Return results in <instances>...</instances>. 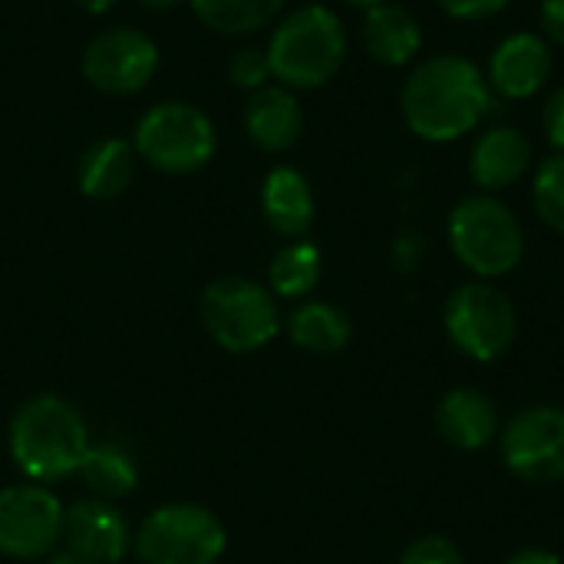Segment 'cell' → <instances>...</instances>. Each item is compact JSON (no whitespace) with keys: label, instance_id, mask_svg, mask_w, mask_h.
I'll return each mask as SVG.
<instances>
[{"label":"cell","instance_id":"6da1fadb","mask_svg":"<svg viewBox=\"0 0 564 564\" xmlns=\"http://www.w3.org/2000/svg\"><path fill=\"white\" fill-rule=\"evenodd\" d=\"M403 119L423 142H456L482 126L492 109L486 73L459 53H436L403 83Z\"/></svg>","mask_w":564,"mask_h":564},{"label":"cell","instance_id":"7a4b0ae2","mask_svg":"<svg viewBox=\"0 0 564 564\" xmlns=\"http://www.w3.org/2000/svg\"><path fill=\"white\" fill-rule=\"evenodd\" d=\"M7 446L13 466L26 476V482L50 486L76 476L93 443L83 413L69 400L56 393H40L20 403V410L13 413Z\"/></svg>","mask_w":564,"mask_h":564},{"label":"cell","instance_id":"3957f363","mask_svg":"<svg viewBox=\"0 0 564 564\" xmlns=\"http://www.w3.org/2000/svg\"><path fill=\"white\" fill-rule=\"evenodd\" d=\"M271 76L288 89H317L330 83L347 59V30L324 3H304L278 20L268 46Z\"/></svg>","mask_w":564,"mask_h":564},{"label":"cell","instance_id":"277c9868","mask_svg":"<svg viewBox=\"0 0 564 564\" xmlns=\"http://www.w3.org/2000/svg\"><path fill=\"white\" fill-rule=\"evenodd\" d=\"M449 248L456 261L479 281H496L512 274L525 254V231L516 212L492 195L463 198L446 221Z\"/></svg>","mask_w":564,"mask_h":564},{"label":"cell","instance_id":"5b68a950","mask_svg":"<svg viewBox=\"0 0 564 564\" xmlns=\"http://www.w3.org/2000/svg\"><path fill=\"white\" fill-rule=\"evenodd\" d=\"M135 155L162 175H192L218 149V129L205 109L185 99H165L142 112L132 132Z\"/></svg>","mask_w":564,"mask_h":564},{"label":"cell","instance_id":"8992f818","mask_svg":"<svg viewBox=\"0 0 564 564\" xmlns=\"http://www.w3.org/2000/svg\"><path fill=\"white\" fill-rule=\"evenodd\" d=\"M198 311L208 337L228 354H254L284 327L278 297L264 284L241 274L212 281L202 291Z\"/></svg>","mask_w":564,"mask_h":564},{"label":"cell","instance_id":"52a82bcc","mask_svg":"<svg viewBox=\"0 0 564 564\" xmlns=\"http://www.w3.org/2000/svg\"><path fill=\"white\" fill-rule=\"evenodd\" d=\"M132 549L142 564H218L228 549V532L212 509L169 502L142 519Z\"/></svg>","mask_w":564,"mask_h":564},{"label":"cell","instance_id":"ba28073f","mask_svg":"<svg viewBox=\"0 0 564 564\" xmlns=\"http://www.w3.org/2000/svg\"><path fill=\"white\" fill-rule=\"evenodd\" d=\"M443 324L453 347L479 364L506 357L519 337L516 304L492 281H469L456 288L446 301Z\"/></svg>","mask_w":564,"mask_h":564},{"label":"cell","instance_id":"9c48e42d","mask_svg":"<svg viewBox=\"0 0 564 564\" xmlns=\"http://www.w3.org/2000/svg\"><path fill=\"white\" fill-rule=\"evenodd\" d=\"M83 79L102 96L142 93L159 69V43L135 26L99 30L79 59Z\"/></svg>","mask_w":564,"mask_h":564},{"label":"cell","instance_id":"30bf717a","mask_svg":"<svg viewBox=\"0 0 564 564\" xmlns=\"http://www.w3.org/2000/svg\"><path fill=\"white\" fill-rule=\"evenodd\" d=\"M63 502L40 482L0 489V555L36 562L63 542Z\"/></svg>","mask_w":564,"mask_h":564},{"label":"cell","instance_id":"8fae6325","mask_svg":"<svg viewBox=\"0 0 564 564\" xmlns=\"http://www.w3.org/2000/svg\"><path fill=\"white\" fill-rule=\"evenodd\" d=\"M502 463L529 486H555L564 479V410L525 406L502 430Z\"/></svg>","mask_w":564,"mask_h":564},{"label":"cell","instance_id":"7c38bea8","mask_svg":"<svg viewBox=\"0 0 564 564\" xmlns=\"http://www.w3.org/2000/svg\"><path fill=\"white\" fill-rule=\"evenodd\" d=\"M129 519L106 499H79L63 516V545L96 564H119L132 549Z\"/></svg>","mask_w":564,"mask_h":564},{"label":"cell","instance_id":"4fadbf2b","mask_svg":"<svg viewBox=\"0 0 564 564\" xmlns=\"http://www.w3.org/2000/svg\"><path fill=\"white\" fill-rule=\"evenodd\" d=\"M552 76V46L542 33H509L489 56V89L502 99H532Z\"/></svg>","mask_w":564,"mask_h":564},{"label":"cell","instance_id":"5bb4252c","mask_svg":"<svg viewBox=\"0 0 564 564\" xmlns=\"http://www.w3.org/2000/svg\"><path fill=\"white\" fill-rule=\"evenodd\" d=\"M241 122H245L248 139L261 152H288L291 145H297L304 132V109L294 89L281 83H268L248 96Z\"/></svg>","mask_w":564,"mask_h":564},{"label":"cell","instance_id":"9a60e30c","mask_svg":"<svg viewBox=\"0 0 564 564\" xmlns=\"http://www.w3.org/2000/svg\"><path fill=\"white\" fill-rule=\"evenodd\" d=\"M532 165V142L516 126H489L469 152V178L486 195L516 185Z\"/></svg>","mask_w":564,"mask_h":564},{"label":"cell","instance_id":"2e32d148","mask_svg":"<svg viewBox=\"0 0 564 564\" xmlns=\"http://www.w3.org/2000/svg\"><path fill=\"white\" fill-rule=\"evenodd\" d=\"M360 40H364V50L370 53V59L397 69V66H406L410 59H416V53L423 50V26L410 7L383 0L370 10H364Z\"/></svg>","mask_w":564,"mask_h":564},{"label":"cell","instance_id":"e0dca14e","mask_svg":"<svg viewBox=\"0 0 564 564\" xmlns=\"http://www.w3.org/2000/svg\"><path fill=\"white\" fill-rule=\"evenodd\" d=\"M436 430L453 449L476 453L489 446L499 433L496 403L479 390H466V387L449 390L436 406Z\"/></svg>","mask_w":564,"mask_h":564},{"label":"cell","instance_id":"ac0fdd59","mask_svg":"<svg viewBox=\"0 0 564 564\" xmlns=\"http://www.w3.org/2000/svg\"><path fill=\"white\" fill-rule=\"evenodd\" d=\"M261 212L268 218V225L297 241L311 231L314 225V188L311 182L304 178V172H297L294 165H278L264 175V185H261Z\"/></svg>","mask_w":564,"mask_h":564},{"label":"cell","instance_id":"d6986e66","mask_svg":"<svg viewBox=\"0 0 564 564\" xmlns=\"http://www.w3.org/2000/svg\"><path fill=\"white\" fill-rule=\"evenodd\" d=\"M135 162H139V155L129 139H119V135L99 139L79 155L76 185L93 202L119 198L135 178Z\"/></svg>","mask_w":564,"mask_h":564},{"label":"cell","instance_id":"ffe728a7","mask_svg":"<svg viewBox=\"0 0 564 564\" xmlns=\"http://www.w3.org/2000/svg\"><path fill=\"white\" fill-rule=\"evenodd\" d=\"M284 330H288L294 347H301L307 354H321V357L340 354L350 344V334H354L350 317L340 307L327 304V301H304V304H297L291 311Z\"/></svg>","mask_w":564,"mask_h":564},{"label":"cell","instance_id":"44dd1931","mask_svg":"<svg viewBox=\"0 0 564 564\" xmlns=\"http://www.w3.org/2000/svg\"><path fill=\"white\" fill-rule=\"evenodd\" d=\"M76 476L86 482V489L96 499H106V502L126 499L139 489V466H135L132 453L119 443L89 446Z\"/></svg>","mask_w":564,"mask_h":564},{"label":"cell","instance_id":"7402d4cb","mask_svg":"<svg viewBox=\"0 0 564 564\" xmlns=\"http://www.w3.org/2000/svg\"><path fill=\"white\" fill-rule=\"evenodd\" d=\"M321 248L297 238L271 258L268 291L281 301H304L321 281Z\"/></svg>","mask_w":564,"mask_h":564},{"label":"cell","instance_id":"603a6c76","mask_svg":"<svg viewBox=\"0 0 564 564\" xmlns=\"http://www.w3.org/2000/svg\"><path fill=\"white\" fill-rule=\"evenodd\" d=\"M195 17L221 36H248L264 30L284 10V0H188Z\"/></svg>","mask_w":564,"mask_h":564},{"label":"cell","instance_id":"cb8c5ba5","mask_svg":"<svg viewBox=\"0 0 564 564\" xmlns=\"http://www.w3.org/2000/svg\"><path fill=\"white\" fill-rule=\"evenodd\" d=\"M532 198H535V212L539 218L552 228L564 235V152L549 155L539 172H535V182H532Z\"/></svg>","mask_w":564,"mask_h":564},{"label":"cell","instance_id":"d4e9b609","mask_svg":"<svg viewBox=\"0 0 564 564\" xmlns=\"http://www.w3.org/2000/svg\"><path fill=\"white\" fill-rule=\"evenodd\" d=\"M228 79L238 86V89H261L268 86L274 76H271V63H268V53L261 46H241L238 53H231L228 59Z\"/></svg>","mask_w":564,"mask_h":564},{"label":"cell","instance_id":"484cf974","mask_svg":"<svg viewBox=\"0 0 564 564\" xmlns=\"http://www.w3.org/2000/svg\"><path fill=\"white\" fill-rule=\"evenodd\" d=\"M400 564H466L459 545L453 539H443V535H426V539H416L406 552Z\"/></svg>","mask_w":564,"mask_h":564},{"label":"cell","instance_id":"4316f807","mask_svg":"<svg viewBox=\"0 0 564 564\" xmlns=\"http://www.w3.org/2000/svg\"><path fill=\"white\" fill-rule=\"evenodd\" d=\"M446 17L463 20V23H482L509 7V0H436Z\"/></svg>","mask_w":564,"mask_h":564},{"label":"cell","instance_id":"83f0119b","mask_svg":"<svg viewBox=\"0 0 564 564\" xmlns=\"http://www.w3.org/2000/svg\"><path fill=\"white\" fill-rule=\"evenodd\" d=\"M542 129H545V139L555 152H564V86L555 89L542 109Z\"/></svg>","mask_w":564,"mask_h":564},{"label":"cell","instance_id":"f1b7e54d","mask_svg":"<svg viewBox=\"0 0 564 564\" xmlns=\"http://www.w3.org/2000/svg\"><path fill=\"white\" fill-rule=\"evenodd\" d=\"M539 17H542L545 40H549V43H558V46H564V0H542V7H539Z\"/></svg>","mask_w":564,"mask_h":564},{"label":"cell","instance_id":"f546056e","mask_svg":"<svg viewBox=\"0 0 564 564\" xmlns=\"http://www.w3.org/2000/svg\"><path fill=\"white\" fill-rule=\"evenodd\" d=\"M506 564H562V558L549 549H522V552L509 555Z\"/></svg>","mask_w":564,"mask_h":564},{"label":"cell","instance_id":"4dcf8cb0","mask_svg":"<svg viewBox=\"0 0 564 564\" xmlns=\"http://www.w3.org/2000/svg\"><path fill=\"white\" fill-rule=\"evenodd\" d=\"M46 564H96V562H89V558H83V555H76L73 549H56V552H50L46 555Z\"/></svg>","mask_w":564,"mask_h":564},{"label":"cell","instance_id":"1f68e13d","mask_svg":"<svg viewBox=\"0 0 564 564\" xmlns=\"http://www.w3.org/2000/svg\"><path fill=\"white\" fill-rule=\"evenodd\" d=\"M76 7H79V10H86V13H93V17H99V13L112 10V7H116V0H76Z\"/></svg>","mask_w":564,"mask_h":564},{"label":"cell","instance_id":"d6a6232c","mask_svg":"<svg viewBox=\"0 0 564 564\" xmlns=\"http://www.w3.org/2000/svg\"><path fill=\"white\" fill-rule=\"evenodd\" d=\"M142 7H152V10H169V7H178L182 0H139Z\"/></svg>","mask_w":564,"mask_h":564},{"label":"cell","instance_id":"836d02e7","mask_svg":"<svg viewBox=\"0 0 564 564\" xmlns=\"http://www.w3.org/2000/svg\"><path fill=\"white\" fill-rule=\"evenodd\" d=\"M344 3H350V7H360V10H370V7H377V3H383V0H344Z\"/></svg>","mask_w":564,"mask_h":564}]
</instances>
